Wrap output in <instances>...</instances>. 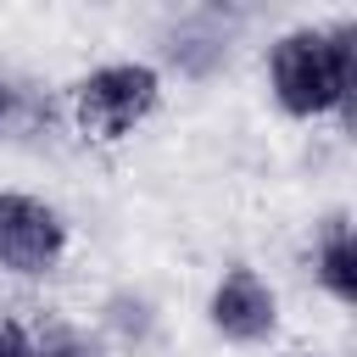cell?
I'll return each mask as SVG.
<instances>
[{"mask_svg":"<svg viewBox=\"0 0 357 357\" xmlns=\"http://www.w3.org/2000/svg\"><path fill=\"white\" fill-rule=\"evenodd\" d=\"M318 279L335 290V301H357V251H351V229L335 223L318 257Z\"/></svg>","mask_w":357,"mask_h":357,"instance_id":"5b68a950","label":"cell"},{"mask_svg":"<svg viewBox=\"0 0 357 357\" xmlns=\"http://www.w3.org/2000/svg\"><path fill=\"white\" fill-rule=\"evenodd\" d=\"M151 106H156V73L151 67H134V61L100 67V73H89L78 84V123L89 134H100V139L128 134Z\"/></svg>","mask_w":357,"mask_h":357,"instance_id":"7a4b0ae2","label":"cell"},{"mask_svg":"<svg viewBox=\"0 0 357 357\" xmlns=\"http://www.w3.org/2000/svg\"><path fill=\"white\" fill-rule=\"evenodd\" d=\"M0 357H78L73 346H56V351H39L17 324H0Z\"/></svg>","mask_w":357,"mask_h":357,"instance_id":"8992f818","label":"cell"},{"mask_svg":"<svg viewBox=\"0 0 357 357\" xmlns=\"http://www.w3.org/2000/svg\"><path fill=\"white\" fill-rule=\"evenodd\" d=\"M67 245L61 218L33 195H0V268L11 273H45Z\"/></svg>","mask_w":357,"mask_h":357,"instance_id":"3957f363","label":"cell"},{"mask_svg":"<svg viewBox=\"0 0 357 357\" xmlns=\"http://www.w3.org/2000/svg\"><path fill=\"white\" fill-rule=\"evenodd\" d=\"M212 324L229 335V340H268L273 324H279V307H273V290L251 273V268H229L212 290Z\"/></svg>","mask_w":357,"mask_h":357,"instance_id":"277c9868","label":"cell"},{"mask_svg":"<svg viewBox=\"0 0 357 357\" xmlns=\"http://www.w3.org/2000/svg\"><path fill=\"white\" fill-rule=\"evenodd\" d=\"M0 112H6V89H0Z\"/></svg>","mask_w":357,"mask_h":357,"instance_id":"52a82bcc","label":"cell"},{"mask_svg":"<svg viewBox=\"0 0 357 357\" xmlns=\"http://www.w3.org/2000/svg\"><path fill=\"white\" fill-rule=\"evenodd\" d=\"M273 89L284 112L312 117L351 95V28L335 33H284L273 50Z\"/></svg>","mask_w":357,"mask_h":357,"instance_id":"6da1fadb","label":"cell"}]
</instances>
